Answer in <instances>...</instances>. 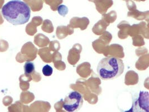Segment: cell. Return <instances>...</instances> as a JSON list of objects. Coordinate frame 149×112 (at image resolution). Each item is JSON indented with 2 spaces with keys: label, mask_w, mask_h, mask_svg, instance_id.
<instances>
[{
  "label": "cell",
  "mask_w": 149,
  "mask_h": 112,
  "mask_svg": "<svg viewBox=\"0 0 149 112\" xmlns=\"http://www.w3.org/2000/svg\"><path fill=\"white\" fill-rule=\"evenodd\" d=\"M2 14L8 22L14 25H19L29 21L31 10L26 3L20 0H13L3 6Z\"/></svg>",
  "instance_id": "6da1fadb"
},
{
  "label": "cell",
  "mask_w": 149,
  "mask_h": 112,
  "mask_svg": "<svg viewBox=\"0 0 149 112\" xmlns=\"http://www.w3.org/2000/svg\"><path fill=\"white\" fill-rule=\"evenodd\" d=\"M125 69L122 60L115 57L104 58L98 63L97 73L103 80H111L120 76Z\"/></svg>",
  "instance_id": "7a4b0ae2"
},
{
  "label": "cell",
  "mask_w": 149,
  "mask_h": 112,
  "mask_svg": "<svg viewBox=\"0 0 149 112\" xmlns=\"http://www.w3.org/2000/svg\"><path fill=\"white\" fill-rule=\"evenodd\" d=\"M83 103V96L77 91L70 92L64 100L63 108L68 112L79 111Z\"/></svg>",
  "instance_id": "3957f363"
},
{
  "label": "cell",
  "mask_w": 149,
  "mask_h": 112,
  "mask_svg": "<svg viewBox=\"0 0 149 112\" xmlns=\"http://www.w3.org/2000/svg\"><path fill=\"white\" fill-rule=\"evenodd\" d=\"M38 49L35 47L31 42H27L25 44L16 56V60L19 63L25 61H33L36 57Z\"/></svg>",
  "instance_id": "277c9868"
},
{
  "label": "cell",
  "mask_w": 149,
  "mask_h": 112,
  "mask_svg": "<svg viewBox=\"0 0 149 112\" xmlns=\"http://www.w3.org/2000/svg\"><path fill=\"white\" fill-rule=\"evenodd\" d=\"M149 92L140 91L138 98L134 102L131 112H149Z\"/></svg>",
  "instance_id": "5b68a950"
},
{
  "label": "cell",
  "mask_w": 149,
  "mask_h": 112,
  "mask_svg": "<svg viewBox=\"0 0 149 112\" xmlns=\"http://www.w3.org/2000/svg\"><path fill=\"white\" fill-rule=\"evenodd\" d=\"M93 2L95 5L96 8L101 14L106 13L107 9L113 5L112 0H89Z\"/></svg>",
  "instance_id": "8992f818"
},
{
  "label": "cell",
  "mask_w": 149,
  "mask_h": 112,
  "mask_svg": "<svg viewBox=\"0 0 149 112\" xmlns=\"http://www.w3.org/2000/svg\"><path fill=\"white\" fill-rule=\"evenodd\" d=\"M41 23L40 21L35 18H33L32 19V21L30 22L26 27V32L28 35H34L37 32L36 27L39 26Z\"/></svg>",
  "instance_id": "52a82bcc"
},
{
  "label": "cell",
  "mask_w": 149,
  "mask_h": 112,
  "mask_svg": "<svg viewBox=\"0 0 149 112\" xmlns=\"http://www.w3.org/2000/svg\"><path fill=\"white\" fill-rule=\"evenodd\" d=\"M32 80L31 75H21L19 78L20 80V89L23 91H26L29 89L30 84L29 83Z\"/></svg>",
  "instance_id": "ba28073f"
},
{
  "label": "cell",
  "mask_w": 149,
  "mask_h": 112,
  "mask_svg": "<svg viewBox=\"0 0 149 112\" xmlns=\"http://www.w3.org/2000/svg\"><path fill=\"white\" fill-rule=\"evenodd\" d=\"M29 7H31L33 11H40L42 8L43 1L42 0H31L27 3Z\"/></svg>",
  "instance_id": "9c48e42d"
},
{
  "label": "cell",
  "mask_w": 149,
  "mask_h": 112,
  "mask_svg": "<svg viewBox=\"0 0 149 112\" xmlns=\"http://www.w3.org/2000/svg\"><path fill=\"white\" fill-rule=\"evenodd\" d=\"M34 99V94L29 91H24L21 94L20 100L23 103L28 104L31 102Z\"/></svg>",
  "instance_id": "30bf717a"
},
{
  "label": "cell",
  "mask_w": 149,
  "mask_h": 112,
  "mask_svg": "<svg viewBox=\"0 0 149 112\" xmlns=\"http://www.w3.org/2000/svg\"><path fill=\"white\" fill-rule=\"evenodd\" d=\"M46 41H49L47 37L41 34H39L35 36L34 43L39 47H44L47 45V43H46Z\"/></svg>",
  "instance_id": "8fae6325"
},
{
  "label": "cell",
  "mask_w": 149,
  "mask_h": 112,
  "mask_svg": "<svg viewBox=\"0 0 149 112\" xmlns=\"http://www.w3.org/2000/svg\"><path fill=\"white\" fill-rule=\"evenodd\" d=\"M24 105L20 102H16L14 104L10 105L8 108V111L10 112H21L24 110Z\"/></svg>",
  "instance_id": "7c38bea8"
},
{
  "label": "cell",
  "mask_w": 149,
  "mask_h": 112,
  "mask_svg": "<svg viewBox=\"0 0 149 112\" xmlns=\"http://www.w3.org/2000/svg\"><path fill=\"white\" fill-rule=\"evenodd\" d=\"M25 74L31 75L35 71V66L34 63L30 61L26 62L24 67Z\"/></svg>",
  "instance_id": "4fadbf2b"
},
{
  "label": "cell",
  "mask_w": 149,
  "mask_h": 112,
  "mask_svg": "<svg viewBox=\"0 0 149 112\" xmlns=\"http://www.w3.org/2000/svg\"><path fill=\"white\" fill-rule=\"evenodd\" d=\"M45 2L50 6V8L53 10L55 11L57 9V7L59 6L63 2V0H44Z\"/></svg>",
  "instance_id": "5bb4252c"
},
{
  "label": "cell",
  "mask_w": 149,
  "mask_h": 112,
  "mask_svg": "<svg viewBox=\"0 0 149 112\" xmlns=\"http://www.w3.org/2000/svg\"><path fill=\"white\" fill-rule=\"evenodd\" d=\"M53 68L49 65H45L42 68V74L45 76H50L53 74Z\"/></svg>",
  "instance_id": "9a60e30c"
},
{
  "label": "cell",
  "mask_w": 149,
  "mask_h": 112,
  "mask_svg": "<svg viewBox=\"0 0 149 112\" xmlns=\"http://www.w3.org/2000/svg\"><path fill=\"white\" fill-rule=\"evenodd\" d=\"M57 10H58V13L63 17L65 16V15L68 14V8L65 5L59 6L58 7H57Z\"/></svg>",
  "instance_id": "2e32d148"
},
{
  "label": "cell",
  "mask_w": 149,
  "mask_h": 112,
  "mask_svg": "<svg viewBox=\"0 0 149 112\" xmlns=\"http://www.w3.org/2000/svg\"><path fill=\"white\" fill-rule=\"evenodd\" d=\"M9 44L5 40H0V52H5L7 51L8 49Z\"/></svg>",
  "instance_id": "e0dca14e"
},
{
  "label": "cell",
  "mask_w": 149,
  "mask_h": 112,
  "mask_svg": "<svg viewBox=\"0 0 149 112\" xmlns=\"http://www.w3.org/2000/svg\"><path fill=\"white\" fill-rule=\"evenodd\" d=\"M13 102V99L10 96H6L3 98V100H2L3 104L6 106L11 105Z\"/></svg>",
  "instance_id": "ac0fdd59"
},
{
  "label": "cell",
  "mask_w": 149,
  "mask_h": 112,
  "mask_svg": "<svg viewBox=\"0 0 149 112\" xmlns=\"http://www.w3.org/2000/svg\"><path fill=\"white\" fill-rule=\"evenodd\" d=\"M3 22H4V20H3V18H2V16L1 14L0 13V25L2 24L3 23Z\"/></svg>",
  "instance_id": "d6986e66"
},
{
  "label": "cell",
  "mask_w": 149,
  "mask_h": 112,
  "mask_svg": "<svg viewBox=\"0 0 149 112\" xmlns=\"http://www.w3.org/2000/svg\"><path fill=\"white\" fill-rule=\"evenodd\" d=\"M4 4V0H0V10L3 7Z\"/></svg>",
  "instance_id": "ffe728a7"
},
{
  "label": "cell",
  "mask_w": 149,
  "mask_h": 112,
  "mask_svg": "<svg viewBox=\"0 0 149 112\" xmlns=\"http://www.w3.org/2000/svg\"><path fill=\"white\" fill-rule=\"evenodd\" d=\"M25 2H27V3H28V2H29L31 0H23Z\"/></svg>",
  "instance_id": "44dd1931"
},
{
  "label": "cell",
  "mask_w": 149,
  "mask_h": 112,
  "mask_svg": "<svg viewBox=\"0 0 149 112\" xmlns=\"http://www.w3.org/2000/svg\"><path fill=\"white\" fill-rule=\"evenodd\" d=\"M135 1H144L145 0H135Z\"/></svg>",
  "instance_id": "7402d4cb"
}]
</instances>
